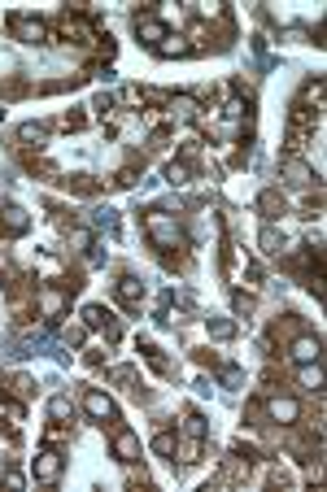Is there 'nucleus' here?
Listing matches in <instances>:
<instances>
[{
    "label": "nucleus",
    "mask_w": 327,
    "mask_h": 492,
    "mask_svg": "<svg viewBox=\"0 0 327 492\" xmlns=\"http://www.w3.org/2000/svg\"><path fill=\"white\" fill-rule=\"evenodd\" d=\"M144 231H148V240H153L157 248H184V227H179V218H170L162 210H148L144 214Z\"/></svg>",
    "instance_id": "1"
},
{
    "label": "nucleus",
    "mask_w": 327,
    "mask_h": 492,
    "mask_svg": "<svg viewBox=\"0 0 327 492\" xmlns=\"http://www.w3.org/2000/svg\"><path fill=\"white\" fill-rule=\"evenodd\" d=\"M314 126H319V109L292 105V118H288V152H297L301 144H306V140L314 136Z\"/></svg>",
    "instance_id": "2"
},
{
    "label": "nucleus",
    "mask_w": 327,
    "mask_h": 492,
    "mask_svg": "<svg viewBox=\"0 0 327 492\" xmlns=\"http://www.w3.org/2000/svg\"><path fill=\"white\" fill-rule=\"evenodd\" d=\"M31 471H35V479H40V484H57V479H61V471H66V453H61V449H53V445L40 449V453H35V462H31Z\"/></svg>",
    "instance_id": "3"
},
{
    "label": "nucleus",
    "mask_w": 327,
    "mask_h": 492,
    "mask_svg": "<svg viewBox=\"0 0 327 492\" xmlns=\"http://www.w3.org/2000/svg\"><path fill=\"white\" fill-rule=\"evenodd\" d=\"M83 409L96 423H118V405L109 401V392H100V388H88L83 392Z\"/></svg>",
    "instance_id": "4"
},
{
    "label": "nucleus",
    "mask_w": 327,
    "mask_h": 492,
    "mask_svg": "<svg viewBox=\"0 0 327 492\" xmlns=\"http://www.w3.org/2000/svg\"><path fill=\"white\" fill-rule=\"evenodd\" d=\"M9 31H13V40H22V44H48V27L40 18H31V13H18L13 22H9Z\"/></svg>",
    "instance_id": "5"
},
{
    "label": "nucleus",
    "mask_w": 327,
    "mask_h": 492,
    "mask_svg": "<svg viewBox=\"0 0 327 492\" xmlns=\"http://www.w3.org/2000/svg\"><path fill=\"white\" fill-rule=\"evenodd\" d=\"M136 35H140V44H148V48H157L166 35H170V27H166V22L157 18V13H136Z\"/></svg>",
    "instance_id": "6"
},
{
    "label": "nucleus",
    "mask_w": 327,
    "mask_h": 492,
    "mask_svg": "<svg viewBox=\"0 0 327 492\" xmlns=\"http://www.w3.org/2000/svg\"><path fill=\"white\" fill-rule=\"evenodd\" d=\"M83 327H88V331H105V340H118V335H122L118 318L109 314L105 305H88V309H83Z\"/></svg>",
    "instance_id": "7"
},
{
    "label": "nucleus",
    "mask_w": 327,
    "mask_h": 492,
    "mask_svg": "<svg viewBox=\"0 0 327 492\" xmlns=\"http://www.w3.org/2000/svg\"><path fill=\"white\" fill-rule=\"evenodd\" d=\"M280 174H284V184H288V188H310V184H314V166H310V162H301L297 152H288V157H284Z\"/></svg>",
    "instance_id": "8"
},
{
    "label": "nucleus",
    "mask_w": 327,
    "mask_h": 492,
    "mask_svg": "<svg viewBox=\"0 0 327 492\" xmlns=\"http://www.w3.org/2000/svg\"><path fill=\"white\" fill-rule=\"evenodd\" d=\"M266 419L280 423V427H292V423L301 419V401H297V397H270V401H266Z\"/></svg>",
    "instance_id": "9"
},
{
    "label": "nucleus",
    "mask_w": 327,
    "mask_h": 492,
    "mask_svg": "<svg viewBox=\"0 0 327 492\" xmlns=\"http://www.w3.org/2000/svg\"><path fill=\"white\" fill-rule=\"evenodd\" d=\"M31 231V214L22 205H0V236H27Z\"/></svg>",
    "instance_id": "10"
},
{
    "label": "nucleus",
    "mask_w": 327,
    "mask_h": 492,
    "mask_svg": "<svg viewBox=\"0 0 327 492\" xmlns=\"http://www.w3.org/2000/svg\"><path fill=\"white\" fill-rule=\"evenodd\" d=\"M114 292H118V301H122V309H131V314H140V305H144V283H140L136 275H118V283H114Z\"/></svg>",
    "instance_id": "11"
},
{
    "label": "nucleus",
    "mask_w": 327,
    "mask_h": 492,
    "mask_svg": "<svg viewBox=\"0 0 327 492\" xmlns=\"http://www.w3.org/2000/svg\"><path fill=\"white\" fill-rule=\"evenodd\" d=\"M288 357L297 361V366H310V361H323V340H319V335H297V340L288 344Z\"/></svg>",
    "instance_id": "12"
},
{
    "label": "nucleus",
    "mask_w": 327,
    "mask_h": 492,
    "mask_svg": "<svg viewBox=\"0 0 327 492\" xmlns=\"http://www.w3.org/2000/svg\"><path fill=\"white\" fill-rule=\"evenodd\" d=\"M114 457H118L122 466H136V462H140V436L127 431V427L114 431Z\"/></svg>",
    "instance_id": "13"
},
{
    "label": "nucleus",
    "mask_w": 327,
    "mask_h": 492,
    "mask_svg": "<svg viewBox=\"0 0 327 492\" xmlns=\"http://www.w3.org/2000/svg\"><path fill=\"white\" fill-rule=\"evenodd\" d=\"M35 309L44 318H61L66 314V288H40L35 292Z\"/></svg>",
    "instance_id": "14"
},
{
    "label": "nucleus",
    "mask_w": 327,
    "mask_h": 492,
    "mask_svg": "<svg viewBox=\"0 0 327 492\" xmlns=\"http://www.w3.org/2000/svg\"><path fill=\"white\" fill-rule=\"evenodd\" d=\"M258 210H262V214L275 222V218H284V214H288V205H284V196L275 192V188H266V192L258 196Z\"/></svg>",
    "instance_id": "15"
},
{
    "label": "nucleus",
    "mask_w": 327,
    "mask_h": 492,
    "mask_svg": "<svg viewBox=\"0 0 327 492\" xmlns=\"http://www.w3.org/2000/svg\"><path fill=\"white\" fill-rule=\"evenodd\" d=\"M166 109H170V118H201V105H196L192 96H170Z\"/></svg>",
    "instance_id": "16"
},
{
    "label": "nucleus",
    "mask_w": 327,
    "mask_h": 492,
    "mask_svg": "<svg viewBox=\"0 0 327 492\" xmlns=\"http://www.w3.org/2000/svg\"><path fill=\"white\" fill-rule=\"evenodd\" d=\"M18 140L44 148V144H48V126H44V122H27V126H18Z\"/></svg>",
    "instance_id": "17"
},
{
    "label": "nucleus",
    "mask_w": 327,
    "mask_h": 492,
    "mask_svg": "<svg viewBox=\"0 0 327 492\" xmlns=\"http://www.w3.org/2000/svg\"><path fill=\"white\" fill-rule=\"evenodd\" d=\"M201 449H206V436H188V440H179V445H174V453H179L188 466L201 462Z\"/></svg>",
    "instance_id": "18"
},
{
    "label": "nucleus",
    "mask_w": 327,
    "mask_h": 492,
    "mask_svg": "<svg viewBox=\"0 0 327 492\" xmlns=\"http://www.w3.org/2000/svg\"><path fill=\"white\" fill-rule=\"evenodd\" d=\"M157 53H162V57H188V53H192V44H188L184 35H166V40L157 44Z\"/></svg>",
    "instance_id": "19"
},
{
    "label": "nucleus",
    "mask_w": 327,
    "mask_h": 492,
    "mask_svg": "<svg viewBox=\"0 0 327 492\" xmlns=\"http://www.w3.org/2000/svg\"><path fill=\"white\" fill-rule=\"evenodd\" d=\"M9 392H13V401H31L35 397V379L31 375H9Z\"/></svg>",
    "instance_id": "20"
},
{
    "label": "nucleus",
    "mask_w": 327,
    "mask_h": 492,
    "mask_svg": "<svg viewBox=\"0 0 327 492\" xmlns=\"http://www.w3.org/2000/svg\"><path fill=\"white\" fill-rule=\"evenodd\" d=\"M301 388H310V392H323V361H310V366H301Z\"/></svg>",
    "instance_id": "21"
},
{
    "label": "nucleus",
    "mask_w": 327,
    "mask_h": 492,
    "mask_svg": "<svg viewBox=\"0 0 327 492\" xmlns=\"http://www.w3.org/2000/svg\"><path fill=\"white\" fill-rule=\"evenodd\" d=\"M140 349H144V361H148V366H153V371H157V375H170V361H166V357H162V349H157V344H153V340H144V344H140Z\"/></svg>",
    "instance_id": "22"
},
{
    "label": "nucleus",
    "mask_w": 327,
    "mask_h": 492,
    "mask_svg": "<svg viewBox=\"0 0 327 492\" xmlns=\"http://www.w3.org/2000/svg\"><path fill=\"white\" fill-rule=\"evenodd\" d=\"M258 244H262V253H266V257H280V253H284V248H280V231H275L270 222L262 227V236H258Z\"/></svg>",
    "instance_id": "23"
},
{
    "label": "nucleus",
    "mask_w": 327,
    "mask_h": 492,
    "mask_svg": "<svg viewBox=\"0 0 327 492\" xmlns=\"http://www.w3.org/2000/svg\"><path fill=\"white\" fill-rule=\"evenodd\" d=\"M174 445H179V436H174L170 427H162V431L153 436V453H162V457H170V453H174Z\"/></svg>",
    "instance_id": "24"
},
{
    "label": "nucleus",
    "mask_w": 327,
    "mask_h": 492,
    "mask_svg": "<svg viewBox=\"0 0 327 492\" xmlns=\"http://www.w3.org/2000/svg\"><path fill=\"white\" fill-rule=\"evenodd\" d=\"M66 240H70L74 253H83V248H92V231H88V227H70V236H66Z\"/></svg>",
    "instance_id": "25"
},
{
    "label": "nucleus",
    "mask_w": 327,
    "mask_h": 492,
    "mask_svg": "<svg viewBox=\"0 0 327 492\" xmlns=\"http://www.w3.org/2000/svg\"><path fill=\"white\" fill-rule=\"evenodd\" d=\"M166 179L179 188V184H188V179H192V166H188V162H170V166H166Z\"/></svg>",
    "instance_id": "26"
},
{
    "label": "nucleus",
    "mask_w": 327,
    "mask_h": 492,
    "mask_svg": "<svg viewBox=\"0 0 327 492\" xmlns=\"http://www.w3.org/2000/svg\"><path fill=\"white\" fill-rule=\"evenodd\" d=\"M48 414H53V419H57V423H66V419H70V414H74V405H70V397H53V401H48Z\"/></svg>",
    "instance_id": "27"
},
{
    "label": "nucleus",
    "mask_w": 327,
    "mask_h": 492,
    "mask_svg": "<svg viewBox=\"0 0 327 492\" xmlns=\"http://www.w3.org/2000/svg\"><path fill=\"white\" fill-rule=\"evenodd\" d=\"M184 431L188 436H206V419H201L196 409H184Z\"/></svg>",
    "instance_id": "28"
},
{
    "label": "nucleus",
    "mask_w": 327,
    "mask_h": 492,
    "mask_svg": "<svg viewBox=\"0 0 327 492\" xmlns=\"http://www.w3.org/2000/svg\"><path fill=\"white\" fill-rule=\"evenodd\" d=\"M232 305H236V314H240V318H249L258 301H254V292H236V296H232Z\"/></svg>",
    "instance_id": "29"
},
{
    "label": "nucleus",
    "mask_w": 327,
    "mask_h": 492,
    "mask_svg": "<svg viewBox=\"0 0 327 492\" xmlns=\"http://www.w3.org/2000/svg\"><path fill=\"white\" fill-rule=\"evenodd\" d=\"M210 335H214V340H232V335H236V323L214 318V323H210Z\"/></svg>",
    "instance_id": "30"
},
{
    "label": "nucleus",
    "mask_w": 327,
    "mask_h": 492,
    "mask_svg": "<svg viewBox=\"0 0 327 492\" xmlns=\"http://www.w3.org/2000/svg\"><path fill=\"white\" fill-rule=\"evenodd\" d=\"M301 105H314V109H323V79L306 83V100H301Z\"/></svg>",
    "instance_id": "31"
},
{
    "label": "nucleus",
    "mask_w": 327,
    "mask_h": 492,
    "mask_svg": "<svg viewBox=\"0 0 327 492\" xmlns=\"http://www.w3.org/2000/svg\"><path fill=\"white\" fill-rule=\"evenodd\" d=\"M66 188L70 192H96V179L92 174H74V179H66Z\"/></svg>",
    "instance_id": "32"
},
{
    "label": "nucleus",
    "mask_w": 327,
    "mask_h": 492,
    "mask_svg": "<svg viewBox=\"0 0 327 492\" xmlns=\"http://www.w3.org/2000/svg\"><path fill=\"white\" fill-rule=\"evenodd\" d=\"M44 440H48V445H53V449H57V445H66V440H70V427H66V423H57V427H48V431H44Z\"/></svg>",
    "instance_id": "33"
},
{
    "label": "nucleus",
    "mask_w": 327,
    "mask_h": 492,
    "mask_svg": "<svg viewBox=\"0 0 327 492\" xmlns=\"http://www.w3.org/2000/svg\"><path fill=\"white\" fill-rule=\"evenodd\" d=\"M66 340H70V344H83V340H88V327H83V318H79V323H66Z\"/></svg>",
    "instance_id": "34"
},
{
    "label": "nucleus",
    "mask_w": 327,
    "mask_h": 492,
    "mask_svg": "<svg viewBox=\"0 0 327 492\" xmlns=\"http://www.w3.org/2000/svg\"><path fill=\"white\" fill-rule=\"evenodd\" d=\"M92 109H96L100 118H105V114H114V96H109V92H105V96H96V100H92Z\"/></svg>",
    "instance_id": "35"
},
{
    "label": "nucleus",
    "mask_w": 327,
    "mask_h": 492,
    "mask_svg": "<svg viewBox=\"0 0 327 492\" xmlns=\"http://www.w3.org/2000/svg\"><path fill=\"white\" fill-rule=\"evenodd\" d=\"M61 126H66V131H83L88 118H83V114H66V118H61Z\"/></svg>",
    "instance_id": "36"
},
{
    "label": "nucleus",
    "mask_w": 327,
    "mask_h": 492,
    "mask_svg": "<svg viewBox=\"0 0 327 492\" xmlns=\"http://www.w3.org/2000/svg\"><path fill=\"white\" fill-rule=\"evenodd\" d=\"M22 484H27V479H22L18 471H9V475H5V488H22Z\"/></svg>",
    "instance_id": "37"
}]
</instances>
